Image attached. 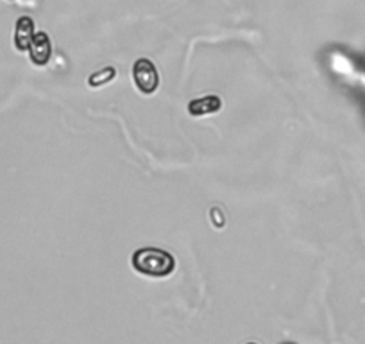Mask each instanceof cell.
Segmentation results:
<instances>
[{
    "label": "cell",
    "instance_id": "cell-1",
    "mask_svg": "<svg viewBox=\"0 0 365 344\" xmlns=\"http://www.w3.org/2000/svg\"><path fill=\"white\" fill-rule=\"evenodd\" d=\"M131 265L138 275L149 278H167L174 273L175 258L160 248H140L133 253Z\"/></svg>",
    "mask_w": 365,
    "mask_h": 344
},
{
    "label": "cell",
    "instance_id": "cell-2",
    "mask_svg": "<svg viewBox=\"0 0 365 344\" xmlns=\"http://www.w3.org/2000/svg\"><path fill=\"white\" fill-rule=\"evenodd\" d=\"M133 79H135L136 88L142 93H145V96H150V93L156 92L158 84H160L158 69L147 58H140L138 61H135V66H133Z\"/></svg>",
    "mask_w": 365,
    "mask_h": 344
},
{
    "label": "cell",
    "instance_id": "cell-3",
    "mask_svg": "<svg viewBox=\"0 0 365 344\" xmlns=\"http://www.w3.org/2000/svg\"><path fill=\"white\" fill-rule=\"evenodd\" d=\"M27 52H29V58L34 65H47L52 58V41L51 38H48V34L43 33V31L34 34L33 41H31L29 45V51Z\"/></svg>",
    "mask_w": 365,
    "mask_h": 344
},
{
    "label": "cell",
    "instance_id": "cell-4",
    "mask_svg": "<svg viewBox=\"0 0 365 344\" xmlns=\"http://www.w3.org/2000/svg\"><path fill=\"white\" fill-rule=\"evenodd\" d=\"M34 22L31 16H20L15 26V47L16 51H29V45L34 38Z\"/></svg>",
    "mask_w": 365,
    "mask_h": 344
},
{
    "label": "cell",
    "instance_id": "cell-5",
    "mask_svg": "<svg viewBox=\"0 0 365 344\" xmlns=\"http://www.w3.org/2000/svg\"><path fill=\"white\" fill-rule=\"evenodd\" d=\"M222 108V101L217 96H206L201 99H194L188 103V113L192 117H206V115L217 113Z\"/></svg>",
    "mask_w": 365,
    "mask_h": 344
},
{
    "label": "cell",
    "instance_id": "cell-6",
    "mask_svg": "<svg viewBox=\"0 0 365 344\" xmlns=\"http://www.w3.org/2000/svg\"><path fill=\"white\" fill-rule=\"evenodd\" d=\"M117 77V70L113 66H106V69L99 70V72H93L90 77H88V84L91 88H101L104 84L111 83V81Z\"/></svg>",
    "mask_w": 365,
    "mask_h": 344
},
{
    "label": "cell",
    "instance_id": "cell-7",
    "mask_svg": "<svg viewBox=\"0 0 365 344\" xmlns=\"http://www.w3.org/2000/svg\"><path fill=\"white\" fill-rule=\"evenodd\" d=\"M245 344H258V343H245Z\"/></svg>",
    "mask_w": 365,
    "mask_h": 344
},
{
    "label": "cell",
    "instance_id": "cell-8",
    "mask_svg": "<svg viewBox=\"0 0 365 344\" xmlns=\"http://www.w3.org/2000/svg\"><path fill=\"white\" fill-rule=\"evenodd\" d=\"M283 344H294V343H283Z\"/></svg>",
    "mask_w": 365,
    "mask_h": 344
}]
</instances>
